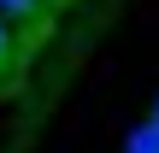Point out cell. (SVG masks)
Returning a JSON list of instances; mask_svg holds the SVG:
<instances>
[{"mask_svg": "<svg viewBox=\"0 0 159 153\" xmlns=\"http://www.w3.org/2000/svg\"><path fill=\"white\" fill-rule=\"evenodd\" d=\"M153 118H159V100H153Z\"/></svg>", "mask_w": 159, "mask_h": 153, "instance_id": "5b68a950", "label": "cell"}, {"mask_svg": "<svg viewBox=\"0 0 159 153\" xmlns=\"http://www.w3.org/2000/svg\"><path fill=\"white\" fill-rule=\"evenodd\" d=\"M124 153H159V118L136 124V130H130V142H124Z\"/></svg>", "mask_w": 159, "mask_h": 153, "instance_id": "6da1fadb", "label": "cell"}, {"mask_svg": "<svg viewBox=\"0 0 159 153\" xmlns=\"http://www.w3.org/2000/svg\"><path fill=\"white\" fill-rule=\"evenodd\" d=\"M0 6H6V12H35L41 0H0Z\"/></svg>", "mask_w": 159, "mask_h": 153, "instance_id": "7a4b0ae2", "label": "cell"}, {"mask_svg": "<svg viewBox=\"0 0 159 153\" xmlns=\"http://www.w3.org/2000/svg\"><path fill=\"white\" fill-rule=\"evenodd\" d=\"M6 59H12V35H6V24H0V71H6Z\"/></svg>", "mask_w": 159, "mask_h": 153, "instance_id": "3957f363", "label": "cell"}, {"mask_svg": "<svg viewBox=\"0 0 159 153\" xmlns=\"http://www.w3.org/2000/svg\"><path fill=\"white\" fill-rule=\"evenodd\" d=\"M47 6H71V0H47Z\"/></svg>", "mask_w": 159, "mask_h": 153, "instance_id": "277c9868", "label": "cell"}]
</instances>
